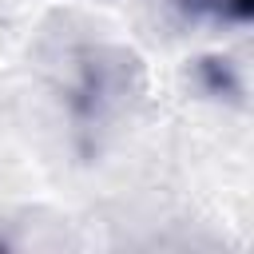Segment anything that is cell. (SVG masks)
Returning a JSON list of instances; mask_svg holds the SVG:
<instances>
[{
    "mask_svg": "<svg viewBox=\"0 0 254 254\" xmlns=\"http://www.w3.org/2000/svg\"><path fill=\"white\" fill-rule=\"evenodd\" d=\"M67 79V111L79 135L107 131L139 91V67L119 48H83L71 60Z\"/></svg>",
    "mask_w": 254,
    "mask_h": 254,
    "instance_id": "obj_1",
    "label": "cell"
},
{
    "mask_svg": "<svg viewBox=\"0 0 254 254\" xmlns=\"http://www.w3.org/2000/svg\"><path fill=\"white\" fill-rule=\"evenodd\" d=\"M0 250H12V238H8L4 230H0Z\"/></svg>",
    "mask_w": 254,
    "mask_h": 254,
    "instance_id": "obj_3",
    "label": "cell"
},
{
    "mask_svg": "<svg viewBox=\"0 0 254 254\" xmlns=\"http://www.w3.org/2000/svg\"><path fill=\"white\" fill-rule=\"evenodd\" d=\"M190 16L198 20H218V24H246L254 12V0H179Z\"/></svg>",
    "mask_w": 254,
    "mask_h": 254,
    "instance_id": "obj_2",
    "label": "cell"
}]
</instances>
